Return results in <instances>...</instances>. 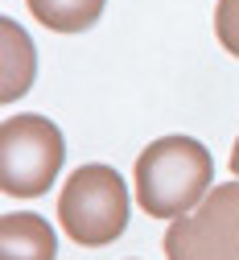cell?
I'll use <instances>...</instances> for the list:
<instances>
[{
  "mask_svg": "<svg viewBox=\"0 0 239 260\" xmlns=\"http://www.w3.org/2000/svg\"><path fill=\"white\" fill-rule=\"evenodd\" d=\"M215 157L194 137H161L136 157V203L153 219H182L215 190Z\"/></svg>",
  "mask_w": 239,
  "mask_h": 260,
  "instance_id": "cell-1",
  "label": "cell"
},
{
  "mask_svg": "<svg viewBox=\"0 0 239 260\" xmlns=\"http://www.w3.org/2000/svg\"><path fill=\"white\" fill-rule=\"evenodd\" d=\"M132 215L128 186L112 166H79L58 194L62 232L83 248H104L124 236Z\"/></svg>",
  "mask_w": 239,
  "mask_h": 260,
  "instance_id": "cell-2",
  "label": "cell"
},
{
  "mask_svg": "<svg viewBox=\"0 0 239 260\" xmlns=\"http://www.w3.org/2000/svg\"><path fill=\"white\" fill-rule=\"evenodd\" d=\"M66 161L62 128L46 116H13L0 124V190L13 199L46 194Z\"/></svg>",
  "mask_w": 239,
  "mask_h": 260,
  "instance_id": "cell-3",
  "label": "cell"
},
{
  "mask_svg": "<svg viewBox=\"0 0 239 260\" xmlns=\"http://www.w3.org/2000/svg\"><path fill=\"white\" fill-rule=\"evenodd\" d=\"M169 260H239V182L215 186L202 207L165 227Z\"/></svg>",
  "mask_w": 239,
  "mask_h": 260,
  "instance_id": "cell-4",
  "label": "cell"
},
{
  "mask_svg": "<svg viewBox=\"0 0 239 260\" xmlns=\"http://www.w3.org/2000/svg\"><path fill=\"white\" fill-rule=\"evenodd\" d=\"M0 260H58L54 227L42 215H5L0 219Z\"/></svg>",
  "mask_w": 239,
  "mask_h": 260,
  "instance_id": "cell-5",
  "label": "cell"
},
{
  "mask_svg": "<svg viewBox=\"0 0 239 260\" xmlns=\"http://www.w3.org/2000/svg\"><path fill=\"white\" fill-rule=\"evenodd\" d=\"M25 5L42 25L58 29V34H83L99 21L108 0H25Z\"/></svg>",
  "mask_w": 239,
  "mask_h": 260,
  "instance_id": "cell-6",
  "label": "cell"
},
{
  "mask_svg": "<svg viewBox=\"0 0 239 260\" xmlns=\"http://www.w3.org/2000/svg\"><path fill=\"white\" fill-rule=\"evenodd\" d=\"M0 34H5V91H0V100L5 104H13V100H21L25 95V87H29V79H33V46H29V38L21 34V25L17 21H0Z\"/></svg>",
  "mask_w": 239,
  "mask_h": 260,
  "instance_id": "cell-7",
  "label": "cell"
},
{
  "mask_svg": "<svg viewBox=\"0 0 239 260\" xmlns=\"http://www.w3.org/2000/svg\"><path fill=\"white\" fill-rule=\"evenodd\" d=\"M215 34L231 58H239V0H219L215 9Z\"/></svg>",
  "mask_w": 239,
  "mask_h": 260,
  "instance_id": "cell-8",
  "label": "cell"
},
{
  "mask_svg": "<svg viewBox=\"0 0 239 260\" xmlns=\"http://www.w3.org/2000/svg\"><path fill=\"white\" fill-rule=\"evenodd\" d=\"M231 174L239 178V141H235V149H231Z\"/></svg>",
  "mask_w": 239,
  "mask_h": 260,
  "instance_id": "cell-9",
  "label": "cell"
}]
</instances>
